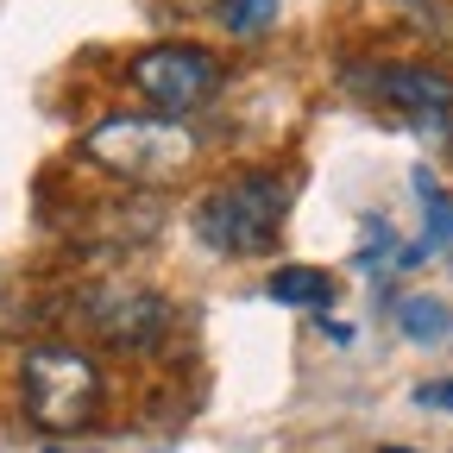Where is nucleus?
<instances>
[{
    "label": "nucleus",
    "mask_w": 453,
    "mask_h": 453,
    "mask_svg": "<svg viewBox=\"0 0 453 453\" xmlns=\"http://www.w3.org/2000/svg\"><path fill=\"white\" fill-rule=\"evenodd\" d=\"M19 403L44 434H76L101 410V372H95V359L82 347L44 340V347H32L26 365H19Z\"/></svg>",
    "instance_id": "7ed1b4c3"
},
{
    "label": "nucleus",
    "mask_w": 453,
    "mask_h": 453,
    "mask_svg": "<svg viewBox=\"0 0 453 453\" xmlns=\"http://www.w3.org/2000/svg\"><path fill=\"white\" fill-rule=\"evenodd\" d=\"M283 214H290V183L271 170H246L196 202V240L226 258H258L277 240Z\"/></svg>",
    "instance_id": "f03ea898"
},
{
    "label": "nucleus",
    "mask_w": 453,
    "mask_h": 453,
    "mask_svg": "<svg viewBox=\"0 0 453 453\" xmlns=\"http://www.w3.org/2000/svg\"><path fill=\"white\" fill-rule=\"evenodd\" d=\"M416 403H422V410H453V378H434V384H416Z\"/></svg>",
    "instance_id": "ddd939ff"
},
{
    "label": "nucleus",
    "mask_w": 453,
    "mask_h": 453,
    "mask_svg": "<svg viewBox=\"0 0 453 453\" xmlns=\"http://www.w3.org/2000/svg\"><path fill=\"white\" fill-rule=\"evenodd\" d=\"M378 453H416V447H378Z\"/></svg>",
    "instance_id": "4468645a"
},
{
    "label": "nucleus",
    "mask_w": 453,
    "mask_h": 453,
    "mask_svg": "<svg viewBox=\"0 0 453 453\" xmlns=\"http://www.w3.org/2000/svg\"><path fill=\"white\" fill-rule=\"evenodd\" d=\"M396 327H403V340H416V347H441L453 334V309L441 296H403L396 303Z\"/></svg>",
    "instance_id": "0eeeda50"
},
{
    "label": "nucleus",
    "mask_w": 453,
    "mask_h": 453,
    "mask_svg": "<svg viewBox=\"0 0 453 453\" xmlns=\"http://www.w3.org/2000/svg\"><path fill=\"white\" fill-rule=\"evenodd\" d=\"M82 157L95 170H107L113 183L157 189V183H177L183 170H196L202 133L170 120V113H107V120H95L82 133Z\"/></svg>",
    "instance_id": "f257e3e1"
},
{
    "label": "nucleus",
    "mask_w": 453,
    "mask_h": 453,
    "mask_svg": "<svg viewBox=\"0 0 453 453\" xmlns=\"http://www.w3.org/2000/svg\"><path fill=\"white\" fill-rule=\"evenodd\" d=\"M127 82L151 101V113L183 120V113H196L220 95V57L208 44H151L133 57Z\"/></svg>",
    "instance_id": "20e7f679"
},
{
    "label": "nucleus",
    "mask_w": 453,
    "mask_h": 453,
    "mask_svg": "<svg viewBox=\"0 0 453 453\" xmlns=\"http://www.w3.org/2000/svg\"><path fill=\"white\" fill-rule=\"evenodd\" d=\"M220 19H226V32L252 38V32H265L277 19V0H220Z\"/></svg>",
    "instance_id": "9d476101"
},
{
    "label": "nucleus",
    "mask_w": 453,
    "mask_h": 453,
    "mask_svg": "<svg viewBox=\"0 0 453 453\" xmlns=\"http://www.w3.org/2000/svg\"><path fill=\"white\" fill-rule=\"evenodd\" d=\"M416 196H422V214H428V240H422V252H428V246H453V196L428 177V170H416Z\"/></svg>",
    "instance_id": "1a4fd4ad"
},
{
    "label": "nucleus",
    "mask_w": 453,
    "mask_h": 453,
    "mask_svg": "<svg viewBox=\"0 0 453 453\" xmlns=\"http://www.w3.org/2000/svg\"><path fill=\"white\" fill-rule=\"evenodd\" d=\"M76 315L95 340H107V347H120V353H151L170 334V296L145 290V283H120V277L88 283L76 296Z\"/></svg>",
    "instance_id": "39448f33"
},
{
    "label": "nucleus",
    "mask_w": 453,
    "mask_h": 453,
    "mask_svg": "<svg viewBox=\"0 0 453 453\" xmlns=\"http://www.w3.org/2000/svg\"><path fill=\"white\" fill-rule=\"evenodd\" d=\"M271 296L277 303H290V309H327L334 303V277L327 271H315V265H290V271H277L271 277Z\"/></svg>",
    "instance_id": "6e6552de"
},
{
    "label": "nucleus",
    "mask_w": 453,
    "mask_h": 453,
    "mask_svg": "<svg viewBox=\"0 0 453 453\" xmlns=\"http://www.w3.org/2000/svg\"><path fill=\"white\" fill-rule=\"evenodd\" d=\"M390 252V220L384 214H365V246H359V265H378Z\"/></svg>",
    "instance_id": "9b49d317"
},
{
    "label": "nucleus",
    "mask_w": 453,
    "mask_h": 453,
    "mask_svg": "<svg viewBox=\"0 0 453 453\" xmlns=\"http://www.w3.org/2000/svg\"><path fill=\"white\" fill-rule=\"evenodd\" d=\"M13 327H19V290H13L7 265H0V334H13Z\"/></svg>",
    "instance_id": "f8f14e48"
},
{
    "label": "nucleus",
    "mask_w": 453,
    "mask_h": 453,
    "mask_svg": "<svg viewBox=\"0 0 453 453\" xmlns=\"http://www.w3.org/2000/svg\"><path fill=\"white\" fill-rule=\"evenodd\" d=\"M347 82H353V95H365L372 107L396 113V120L428 127V133H453V76H441V70H416V64H359Z\"/></svg>",
    "instance_id": "423d86ee"
}]
</instances>
